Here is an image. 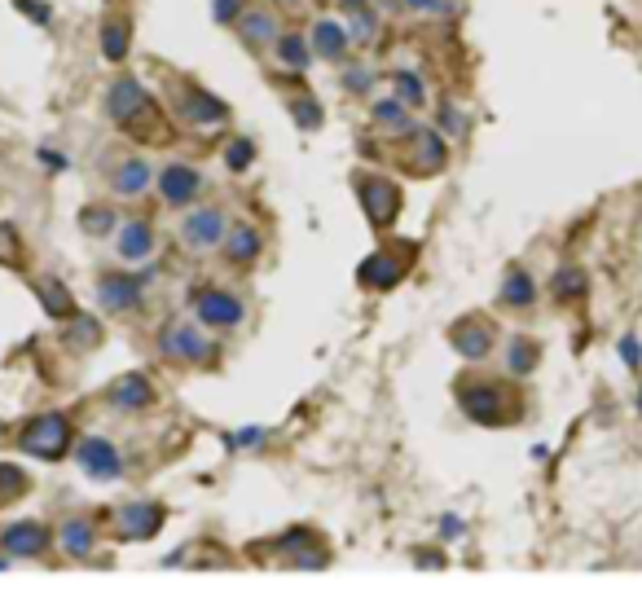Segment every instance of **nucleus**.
Instances as JSON below:
<instances>
[{"label": "nucleus", "mask_w": 642, "mask_h": 598, "mask_svg": "<svg viewBox=\"0 0 642 598\" xmlns=\"http://www.w3.org/2000/svg\"><path fill=\"white\" fill-rule=\"evenodd\" d=\"M493 326L484 317H462V321H453L449 326V343H453V352L458 357H467V361H484L493 352Z\"/></svg>", "instance_id": "nucleus-14"}, {"label": "nucleus", "mask_w": 642, "mask_h": 598, "mask_svg": "<svg viewBox=\"0 0 642 598\" xmlns=\"http://www.w3.org/2000/svg\"><path fill=\"white\" fill-rule=\"evenodd\" d=\"M0 568H9V563H5V559H0Z\"/></svg>", "instance_id": "nucleus-50"}, {"label": "nucleus", "mask_w": 642, "mask_h": 598, "mask_svg": "<svg viewBox=\"0 0 642 598\" xmlns=\"http://www.w3.org/2000/svg\"><path fill=\"white\" fill-rule=\"evenodd\" d=\"M401 163H405V172H414V176H436L449 163L445 137H440V132H431V128H414V132H409V141H405Z\"/></svg>", "instance_id": "nucleus-9"}, {"label": "nucleus", "mask_w": 642, "mask_h": 598, "mask_svg": "<svg viewBox=\"0 0 642 598\" xmlns=\"http://www.w3.org/2000/svg\"><path fill=\"white\" fill-rule=\"evenodd\" d=\"M343 5H348V9H365V5H370V0H343Z\"/></svg>", "instance_id": "nucleus-48"}, {"label": "nucleus", "mask_w": 642, "mask_h": 598, "mask_svg": "<svg viewBox=\"0 0 642 598\" xmlns=\"http://www.w3.org/2000/svg\"><path fill=\"white\" fill-rule=\"evenodd\" d=\"M141 291H146V282L132 278V273H102L97 278V299H102L106 313H132L141 304Z\"/></svg>", "instance_id": "nucleus-16"}, {"label": "nucleus", "mask_w": 642, "mask_h": 598, "mask_svg": "<svg viewBox=\"0 0 642 598\" xmlns=\"http://www.w3.org/2000/svg\"><path fill=\"white\" fill-rule=\"evenodd\" d=\"M14 5H18L31 22H40V27H49V22H53V9H49V5H40V0H14Z\"/></svg>", "instance_id": "nucleus-41"}, {"label": "nucleus", "mask_w": 642, "mask_h": 598, "mask_svg": "<svg viewBox=\"0 0 642 598\" xmlns=\"http://www.w3.org/2000/svg\"><path fill=\"white\" fill-rule=\"evenodd\" d=\"M18 449L40 462H62L66 449H71V423H66V414L31 418V423L18 431Z\"/></svg>", "instance_id": "nucleus-3"}, {"label": "nucleus", "mask_w": 642, "mask_h": 598, "mask_svg": "<svg viewBox=\"0 0 642 598\" xmlns=\"http://www.w3.org/2000/svg\"><path fill=\"white\" fill-rule=\"evenodd\" d=\"M36 295H40L44 313H49L53 321L75 317V299H71V291H66V282H58V278H36Z\"/></svg>", "instance_id": "nucleus-26"}, {"label": "nucleus", "mask_w": 642, "mask_h": 598, "mask_svg": "<svg viewBox=\"0 0 642 598\" xmlns=\"http://www.w3.org/2000/svg\"><path fill=\"white\" fill-rule=\"evenodd\" d=\"M541 365V343L528 339V335H515L511 343H506V370L515 374V379H528Z\"/></svg>", "instance_id": "nucleus-25"}, {"label": "nucleus", "mask_w": 642, "mask_h": 598, "mask_svg": "<svg viewBox=\"0 0 642 598\" xmlns=\"http://www.w3.org/2000/svg\"><path fill=\"white\" fill-rule=\"evenodd\" d=\"M621 361L629 365V370H638V365H642V343H638V335H625V339H621Z\"/></svg>", "instance_id": "nucleus-42"}, {"label": "nucleus", "mask_w": 642, "mask_h": 598, "mask_svg": "<svg viewBox=\"0 0 642 598\" xmlns=\"http://www.w3.org/2000/svg\"><path fill=\"white\" fill-rule=\"evenodd\" d=\"M308 44H313V58H321V62H343L348 58V49H352L348 27L335 22V18H317L313 31H308Z\"/></svg>", "instance_id": "nucleus-18"}, {"label": "nucleus", "mask_w": 642, "mask_h": 598, "mask_svg": "<svg viewBox=\"0 0 642 598\" xmlns=\"http://www.w3.org/2000/svg\"><path fill=\"white\" fill-rule=\"evenodd\" d=\"M106 401L115 409H124V414H137V409L154 405V387L146 374H119V379L106 387Z\"/></svg>", "instance_id": "nucleus-19"}, {"label": "nucleus", "mask_w": 642, "mask_h": 598, "mask_svg": "<svg viewBox=\"0 0 642 598\" xmlns=\"http://www.w3.org/2000/svg\"><path fill=\"white\" fill-rule=\"evenodd\" d=\"M409 264H414V242H405V251H374V256L361 260L357 278L361 286H370V291H392L396 282L409 273Z\"/></svg>", "instance_id": "nucleus-7"}, {"label": "nucleus", "mask_w": 642, "mask_h": 598, "mask_svg": "<svg viewBox=\"0 0 642 598\" xmlns=\"http://www.w3.org/2000/svg\"><path fill=\"white\" fill-rule=\"evenodd\" d=\"M102 343V321L97 317H66V348H93Z\"/></svg>", "instance_id": "nucleus-31"}, {"label": "nucleus", "mask_w": 642, "mask_h": 598, "mask_svg": "<svg viewBox=\"0 0 642 598\" xmlns=\"http://www.w3.org/2000/svg\"><path fill=\"white\" fill-rule=\"evenodd\" d=\"M234 27H238V36L251 44V49H260V44H273L278 40V14L273 9H264V5H251V9H242V14L234 18Z\"/></svg>", "instance_id": "nucleus-21"}, {"label": "nucleus", "mask_w": 642, "mask_h": 598, "mask_svg": "<svg viewBox=\"0 0 642 598\" xmlns=\"http://www.w3.org/2000/svg\"><path fill=\"white\" fill-rule=\"evenodd\" d=\"M49 528L36 524V519H22V524H9L5 533H0V550L5 555H14V559H36L49 550Z\"/></svg>", "instance_id": "nucleus-17"}, {"label": "nucleus", "mask_w": 642, "mask_h": 598, "mask_svg": "<svg viewBox=\"0 0 642 598\" xmlns=\"http://www.w3.org/2000/svg\"><path fill=\"white\" fill-rule=\"evenodd\" d=\"M357 198L365 207V220H370L379 234L396 225V216H401V207H405L401 185L387 181V176H379V172H357Z\"/></svg>", "instance_id": "nucleus-4"}, {"label": "nucleus", "mask_w": 642, "mask_h": 598, "mask_svg": "<svg viewBox=\"0 0 642 598\" xmlns=\"http://www.w3.org/2000/svg\"><path fill=\"white\" fill-rule=\"evenodd\" d=\"M343 88H348V93H370L374 75L365 71V66H348V71H343Z\"/></svg>", "instance_id": "nucleus-40"}, {"label": "nucleus", "mask_w": 642, "mask_h": 598, "mask_svg": "<svg viewBox=\"0 0 642 598\" xmlns=\"http://www.w3.org/2000/svg\"><path fill=\"white\" fill-rule=\"evenodd\" d=\"M176 110H181L185 124H198V128H216L229 119V106L216 93H207L203 84H181V106Z\"/></svg>", "instance_id": "nucleus-13"}, {"label": "nucleus", "mask_w": 642, "mask_h": 598, "mask_svg": "<svg viewBox=\"0 0 642 598\" xmlns=\"http://www.w3.org/2000/svg\"><path fill=\"white\" fill-rule=\"evenodd\" d=\"M58 541H62V550L71 559H88V555H93V546H97V528L88 524V519H66Z\"/></svg>", "instance_id": "nucleus-29"}, {"label": "nucleus", "mask_w": 642, "mask_h": 598, "mask_svg": "<svg viewBox=\"0 0 642 598\" xmlns=\"http://www.w3.org/2000/svg\"><path fill=\"white\" fill-rule=\"evenodd\" d=\"M106 115L115 119L124 132H132V137H159V146L168 141V128H163V119H159V106L150 102V93L132 80V75H119V80L110 84Z\"/></svg>", "instance_id": "nucleus-1"}, {"label": "nucleus", "mask_w": 642, "mask_h": 598, "mask_svg": "<svg viewBox=\"0 0 642 598\" xmlns=\"http://www.w3.org/2000/svg\"><path fill=\"white\" fill-rule=\"evenodd\" d=\"M405 9H414V14H427V9H436V0H405Z\"/></svg>", "instance_id": "nucleus-47"}, {"label": "nucleus", "mask_w": 642, "mask_h": 598, "mask_svg": "<svg viewBox=\"0 0 642 598\" xmlns=\"http://www.w3.org/2000/svg\"><path fill=\"white\" fill-rule=\"evenodd\" d=\"M163 519H168V511H163L159 502H124L115 511V537L119 541H150L163 528Z\"/></svg>", "instance_id": "nucleus-12"}, {"label": "nucleus", "mask_w": 642, "mask_h": 598, "mask_svg": "<svg viewBox=\"0 0 642 598\" xmlns=\"http://www.w3.org/2000/svg\"><path fill=\"white\" fill-rule=\"evenodd\" d=\"M273 44H278L282 71H295V75L308 71V62H313V44H308V36H300V31H278Z\"/></svg>", "instance_id": "nucleus-24"}, {"label": "nucleus", "mask_w": 642, "mask_h": 598, "mask_svg": "<svg viewBox=\"0 0 642 598\" xmlns=\"http://www.w3.org/2000/svg\"><path fill=\"white\" fill-rule=\"evenodd\" d=\"M550 295H555L559 304H572V299H581V295H585V273L572 269V264H568V269H559L555 282H550Z\"/></svg>", "instance_id": "nucleus-33"}, {"label": "nucleus", "mask_w": 642, "mask_h": 598, "mask_svg": "<svg viewBox=\"0 0 642 598\" xmlns=\"http://www.w3.org/2000/svg\"><path fill=\"white\" fill-rule=\"evenodd\" d=\"M234 445H264V431H256V427L238 431V436H234Z\"/></svg>", "instance_id": "nucleus-44"}, {"label": "nucleus", "mask_w": 642, "mask_h": 598, "mask_svg": "<svg viewBox=\"0 0 642 598\" xmlns=\"http://www.w3.org/2000/svg\"><path fill=\"white\" fill-rule=\"evenodd\" d=\"M251 163H256V141H251V137H234V141H229V146H225V168L229 172H247Z\"/></svg>", "instance_id": "nucleus-35"}, {"label": "nucleus", "mask_w": 642, "mask_h": 598, "mask_svg": "<svg viewBox=\"0 0 642 598\" xmlns=\"http://www.w3.org/2000/svg\"><path fill=\"white\" fill-rule=\"evenodd\" d=\"M0 264H5V269H18L22 264V238L14 225H0Z\"/></svg>", "instance_id": "nucleus-38"}, {"label": "nucleus", "mask_w": 642, "mask_h": 598, "mask_svg": "<svg viewBox=\"0 0 642 598\" xmlns=\"http://www.w3.org/2000/svg\"><path fill=\"white\" fill-rule=\"evenodd\" d=\"M225 229H229L225 207H194V212H185V220H181V242L190 251H212L225 242Z\"/></svg>", "instance_id": "nucleus-10"}, {"label": "nucleus", "mask_w": 642, "mask_h": 598, "mask_svg": "<svg viewBox=\"0 0 642 598\" xmlns=\"http://www.w3.org/2000/svg\"><path fill=\"white\" fill-rule=\"evenodd\" d=\"M273 550L282 555V563H291V568H308V572H317V568H326L330 563V550H326V541H321L313 528H286V533L273 541Z\"/></svg>", "instance_id": "nucleus-8"}, {"label": "nucleus", "mask_w": 642, "mask_h": 598, "mask_svg": "<svg viewBox=\"0 0 642 598\" xmlns=\"http://www.w3.org/2000/svg\"><path fill=\"white\" fill-rule=\"evenodd\" d=\"M75 462H80V471L88 475V480L97 484H110L124 475V458H119V449L110 445V440L102 436H84L80 445H75Z\"/></svg>", "instance_id": "nucleus-11"}, {"label": "nucleus", "mask_w": 642, "mask_h": 598, "mask_svg": "<svg viewBox=\"0 0 642 598\" xmlns=\"http://www.w3.org/2000/svg\"><path fill=\"white\" fill-rule=\"evenodd\" d=\"M115 251H119V260H128V264L150 260L154 256V225L150 220H124V225H119V238H115Z\"/></svg>", "instance_id": "nucleus-20"}, {"label": "nucleus", "mask_w": 642, "mask_h": 598, "mask_svg": "<svg viewBox=\"0 0 642 598\" xmlns=\"http://www.w3.org/2000/svg\"><path fill=\"white\" fill-rule=\"evenodd\" d=\"M80 229L88 238H106L110 229H115V212L110 207H84L80 212Z\"/></svg>", "instance_id": "nucleus-36"}, {"label": "nucleus", "mask_w": 642, "mask_h": 598, "mask_svg": "<svg viewBox=\"0 0 642 598\" xmlns=\"http://www.w3.org/2000/svg\"><path fill=\"white\" fill-rule=\"evenodd\" d=\"M242 14V0H216V22H234Z\"/></svg>", "instance_id": "nucleus-43"}, {"label": "nucleus", "mask_w": 642, "mask_h": 598, "mask_svg": "<svg viewBox=\"0 0 642 598\" xmlns=\"http://www.w3.org/2000/svg\"><path fill=\"white\" fill-rule=\"evenodd\" d=\"M374 31H379V22H374L370 9H352V27H348V40L352 44H370Z\"/></svg>", "instance_id": "nucleus-39"}, {"label": "nucleus", "mask_w": 642, "mask_h": 598, "mask_svg": "<svg viewBox=\"0 0 642 598\" xmlns=\"http://www.w3.org/2000/svg\"><path fill=\"white\" fill-rule=\"evenodd\" d=\"M502 304H506V308H533V304H537V282H533V273L506 269V278H502Z\"/></svg>", "instance_id": "nucleus-28"}, {"label": "nucleus", "mask_w": 642, "mask_h": 598, "mask_svg": "<svg viewBox=\"0 0 642 598\" xmlns=\"http://www.w3.org/2000/svg\"><path fill=\"white\" fill-rule=\"evenodd\" d=\"M370 115H374V124L387 128L392 137H409V132L418 128L414 119H409V106H405V102H396V97H383V102H374V106H370Z\"/></svg>", "instance_id": "nucleus-27"}, {"label": "nucleus", "mask_w": 642, "mask_h": 598, "mask_svg": "<svg viewBox=\"0 0 642 598\" xmlns=\"http://www.w3.org/2000/svg\"><path fill=\"white\" fill-rule=\"evenodd\" d=\"M260 251H264L260 229H251V225L225 229V260H229V264H238V269H251V264L260 260Z\"/></svg>", "instance_id": "nucleus-22"}, {"label": "nucleus", "mask_w": 642, "mask_h": 598, "mask_svg": "<svg viewBox=\"0 0 642 598\" xmlns=\"http://www.w3.org/2000/svg\"><path fill=\"white\" fill-rule=\"evenodd\" d=\"M22 493H27V471L14 462H0V502H14Z\"/></svg>", "instance_id": "nucleus-37"}, {"label": "nucleus", "mask_w": 642, "mask_h": 598, "mask_svg": "<svg viewBox=\"0 0 642 598\" xmlns=\"http://www.w3.org/2000/svg\"><path fill=\"white\" fill-rule=\"evenodd\" d=\"M291 119H295V128H304V132H317L321 128V106H317V97H308V93H300V97H291Z\"/></svg>", "instance_id": "nucleus-34"}, {"label": "nucleus", "mask_w": 642, "mask_h": 598, "mask_svg": "<svg viewBox=\"0 0 642 598\" xmlns=\"http://www.w3.org/2000/svg\"><path fill=\"white\" fill-rule=\"evenodd\" d=\"M638 409H642V387H638Z\"/></svg>", "instance_id": "nucleus-49"}, {"label": "nucleus", "mask_w": 642, "mask_h": 598, "mask_svg": "<svg viewBox=\"0 0 642 598\" xmlns=\"http://www.w3.org/2000/svg\"><path fill=\"white\" fill-rule=\"evenodd\" d=\"M150 181H154V172H150V163L146 159H124L115 168V176H110V190H115L119 198H137V194H146L150 190Z\"/></svg>", "instance_id": "nucleus-23"}, {"label": "nucleus", "mask_w": 642, "mask_h": 598, "mask_svg": "<svg viewBox=\"0 0 642 598\" xmlns=\"http://www.w3.org/2000/svg\"><path fill=\"white\" fill-rule=\"evenodd\" d=\"M132 36V27H128V18H110L106 27H102V58L106 62H124L128 58V40Z\"/></svg>", "instance_id": "nucleus-30"}, {"label": "nucleus", "mask_w": 642, "mask_h": 598, "mask_svg": "<svg viewBox=\"0 0 642 598\" xmlns=\"http://www.w3.org/2000/svg\"><path fill=\"white\" fill-rule=\"evenodd\" d=\"M458 409L480 427H502L506 423V392L502 383H458Z\"/></svg>", "instance_id": "nucleus-6"}, {"label": "nucleus", "mask_w": 642, "mask_h": 598, "mask_svg": "<svg viewBox=\"0 0 642 598\" xmlns=\"http://www.w3.org/2000/svg\"><path fill=\"white\" fill-rule=\"evenodd\" d=\"M190 304H194V317L212 330H238L247 321L242 295L225 291V286H198V291H190Z\"/></svg>", "instance_id": "nucleus-5"}, {"label": "nucleus", "mask_w": 642, "mask_h": 598, "mask_svg": "<svg viewBox=\"0 0 642 598\" xmlns=\"http://www.w3.org/2000/svg\"><path fill=\"white\" fill-rule=\"evenodd\" d=\"M159 352L176 365H207L216 348H212V339L203 335V321L172 317V321H163V330H159Z\"/></svg>", "instance_id": "nucleus-2"}, {"label": "nucleus", "mask_w": 642, "mask_h": 598, "mask_svg": "<svg viewBox=\"0 0 642 598\" xmlns=\"http://www.w3.org/2000/svg\"><path fill=\"white\" fill-rule=\"evenodd\" d=\"M418 559H423V568H440V563H445V559H440V550H436V555H431V550H418Z\"/></svg>", "instance_id": "nucleus-46"}, {"label": "nucleus", "mask_w": 642, "mask_h": 598, "mask_svg": "<svg viewBox=\"0 0 642 598\" xmlns=\"http://www.w3.org/2000/svg\"><path fill=\"white\" fill-rule=\"evenodd\" d=\"M392 88H396V102H405L409 110H423L427 102V88L414 71H392Z\"/></svg>", "instance_id": "nucleus-32"}, {"label": "nucleus", "mask_w": 642, "mask_h": 598, "mask_svg": "<svg viewBox=\"0 0 642 598\" xmlns=\"http://www.w3.org/2000/svg\"><path fill=\"white\" fill-rule=\"evenodd\" d=\"M40 163H49V168H66V159L62 154H53V150H40Z\"/></svg>", "instance_id": "nucleus-45"}, {"label": "nucleus", "mask_w": 642, "mask_h": 598, "mask_svg": "<svg viewBox=\"0 0 642 598\" xmlns=\"http://www.w3.org/2000/svg\"><path fill=\"white\" fill-rule=\"evenodd\" d=\"M159 194L163 203L172 207H190L198 194H203V172L190 168V163H168V168L159 172Z\"/></svg>", "instance_id": "nucleus-15"}]
</instances>
